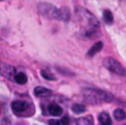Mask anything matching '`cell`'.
<instances>
[{"label":"cell","mask_w":126,"mask_h":125,"mask_svg":"<svg viewBox=\"0 0 126 125\" xmlns=\"http://www.w3.org/2000/svg\"><path fill=\"white\" fill-rule=\"evenodd\" d=\"M15 81L18 85H25L27 82V75L23 74V72H17L16 76H15Z\"/></svg>","instance_id":"cell-11"},{"label":"cell","mask_w":126,"mask_h":125,"mask_svg":"<svg viewBox=\"0 0 126 125\" xmlns=\"http://www.w3.org/2000/svg\"><path fill=\"white\" fill-rule=\"evenodd\" d=\"M75 14H76L79 25L83 28L84 37H92L98 32L99 22L94 15H92L89 11H87L83 7H76Z\"/></svg>","instance_id":"cell-1"},{"label":"cell","mask_w":126,"mask_h":125,"mask_svg":"<svg viewBox=\"0 0 126 125\" xmlns=\"http://www.w3.org/2000/svg\"><path fill=\"white\" fill-rule=\"evenodd\" d=\"M0 74L9 80H15V76H16L15 68L6 65V64H0Z\"/></svg>","instance_id":"cell-5"},{"label":"cell","mask_w":126,"mask_h":125,"mask_svg":"<svg viewBox=\"0 0 126 125\" xmlns=\"http://www.w3.org/2000/svg\"><path fill=\"white\" fill-rule=\"evenodd\" d=\"M82 94H83L84 101L91 104H99V103L113 101V96L110 93L97 89V88H86L82 91Z\"/></svg>","instance_id":"cell-3"},{"label":"cell","mask_w":126,"mask_h":125,"mask_svg":"<svg viewBox=\"0 0 126 125\" xmlns=\"http://www.w3.org/2000/svg\"><path fill=\"white\" fill-rule=\"evenodd\" d=\"M103 18H104V21H105V23H113V20H114V17H113V14H111V11L110 10H104V12H103Z\"/></svg>","instance_id":"cell-14"},{"label":"cell","mask_w":126,"mask_h":125,"mask_svg":"<svg viewBox=\"0 0 126 125\" xmlns=\"http://www.w3.org/2000/svg\"><path fill=\"white\" fill-rule=\"evenodd\" d=\"M102 48H103V43H102V42H97V43H94V44L92 45V48L89 49V52L87 53V55H88V56H93V55H95L97 53H99V52L102 50Z\"/></svg>","instance_id":"cell-9"},{"label":"cell","mask_w":126,"mask_h":125,"mask_svg":"<svg viewBox=\"0 0 126 125\" xmlns=\"http://www.w3.org/2000/svg\"><path fill=\"white\" fill-rule=\"evenodd\" d=\"M11 108H12V110H14L16 114H20V113L27 110L28 103L25 102V101H15V102L11 103Z\"/></svg>","instance_id":"cell-6"},{"label":"cell","mask_w":126,"mask_h":125,"mask_svg":"<svg viewBox=\"0 0 126 125\" xmlns=\"http://www.w3.org/2000/svg\"><path fill=\"white\" fill-rule=\"evenodd\" d=\"M41 75H42V77H44L45 80H49V81H54V80H56L55 76H54L51 72H49L48 70H42V71H41Z\"/></svg>","instance_id":"cell-16"},{"label":"cell","mask_w":126,"mask_h":125,"mask_svg":"<svg viewBox=\"0 0 126 125\" xmlns=\"http://www.w3.org/2000/svg\"><path fill=\"white\" fill-rule=\"evenodd\" d=\"M98 119H99V123H100V125H111L110 117H109V114H108V113H105V112L100 113Z\"/></svg>","instance_id":"cell-10"},{"label":"cell","mask_w":126,"mask_h":125,"mask_svg":"<svg viewBox=\"0 0 126 125\" xmlns=\"http://www.w3.org/2000/svg\"><path fill=\"white\" fill-rule=\"evenodd\" d=\"M69 124V119L67 118H63L61 120H50L49 125H67Z\"/></svg>","instance_id":"cell-17"},{"label":"cell","mask_w":126,"mask_h":125,"mask_svg":"<svg viewBox=\"0 0 126 125\" xmlns=\"http://www.w3.org/2000/svg\"><path fill=\"white\" fill-rule=\"evenodd\" d=\"M38 10L42 15H44L48 18H56V20H63V21H69L70 18V11L66 7L58 9L51 4L42 2L38 5Z\"/></svg>","instance_id":"cell-2"},{"label":"cell","mask_w":126,"mask_h":125,"mask_svg":"<svg viewBox=\"0 0 126 125\" xmlns=\"http://www.w3.org/2000/svg\"><path fill=\"white\" fill-rule=\"evenodd\" d=\"M77 125H94L93 124V119L92 117H84V118H80L76 120Z\"/></svg>","instance_id":"cell-12"},{"label":"cell","mask_w":126,"mask_h":125,"mask_svg":"<svg viewBox=\"0 0 126 125\" xmlns=\"http://www.w3.org/2000/svg\"><path fill=\"white\" fill-rule=\"evenodd\" d=\"M48 113L54 115V117H59L63 114V108L60 106H58L56 103H51L48 106Z\"/></svg>","instance_id":"cell-7"},{"label":"cell","mask_w":126,"mask_h":125,"mask_svg":"<svg viewBox=\"0 0 126 125\" xmlns=\"http://www.w3.org/2000/svg\"><path fill=\"white\" fill-rule=\"evenodd\" d=\"M104 66H105L109 71H111V72H114V74H116V75H119V76H126L125 68H124L118 60H115L114 58H107V59L104 60Z\"/></svg>","instance_id":"cell-4"},{"label":"cell","mask_w":126,"mask_h":125,"mask_svg":"<svg viewBox=\"0 0 126 125\" xmlns=\"http://www.w3.org/2000/svg\"><path fill=\"white\" fill-rule=\"evenodd\" d=\"M114 118H115L116 120H124L126 118V113L124 112V109H121V108L115 109V110H114Z\"/></svg>","instance_id":"cell-13"},{"label":"cell","mask_w":126,"mask_h":125,"mask_svg":"<svg viewBox=\"0 0 126 125\" xmlns=\"http://www.w3.org/2000/svg\"><path fill=\"white\" fill-rule=\"evenodd\" d=\"M72 112L76 113V114H81V113L86 112V107H84L83 104H79V103H76V104L72 106Z\"/></svg>","instance_id":"cell-15"},{"label":"cell","mask_w":126,"mask_h":125,"mask_svg":"<svg viewBox=\"0 0 126 125\" xmlns=\"http://www.w3.org/2000/svg\"><path fill=\"white\" fill-rule=\"evenodd\" d=\"M34 94L37 97H47V96H50L51 94V91L45 88V87H42V86H38L34 88Z\"/></svg>","instance_id":"cell-8"}]
</instances>
